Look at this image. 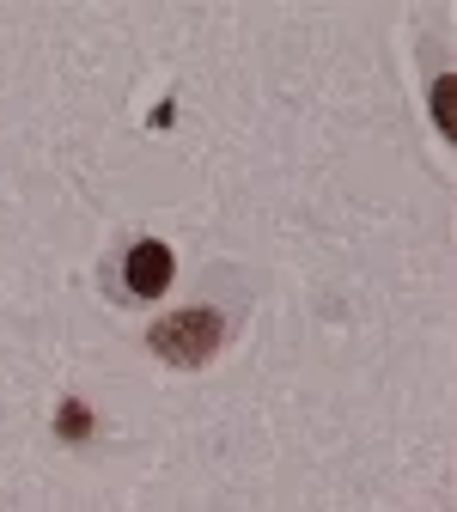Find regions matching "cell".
Here are the masks:
<instances>
[{
  "instance_id": "cell-1",
  "label": "cell",
  "mask_w": 457,
  "mask_h": 512,
  "mask_svg": "<svg viewBox=\"0 0 457 512\" xmlns=\"http://www.w3.org/2000/svg\"><path fill=\"white\" fill-rule=\"evenodd\" d=\"M214 342H220V317H214V311H177V317H165V324L153 330V348H159L165 360H183V366L208 360Z\"/></svg>"
},
{
  "instance_id": "cell-2",
  "label": "cell",
  "mask_w": 457,
  "mask_h": 512,
  "mask_svg": "<svg viewBox=\"0 0 457 512\" xmlns=\"http://www.w3.org/2000/svg\"><path fill=\"white\" fill-rule=\"evenodd\" d=\"M122 281H128V293L159 299V293L171 287V250H165V244H153V238H141L135 250H128V269H122Z\"/></svg>"
},
{
  "instance_id": "cell-3",
  "label": "cell",
  "mask_w": 457,
  "mask_h": 512,
  "mask_svg": "<svg viewBox=\"0 0 457 512\" xmlns=\"http://www.w3.org/2000/svg\"><path fill=\"white\" fill-rule=\"evenodd\" d=\"M451 98H457V80H439V86H433V104H439L433 116H439V128H451Z\"/></svg>"
}]
</instances>
